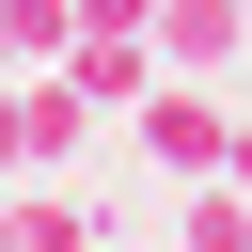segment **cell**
I'll return each instance as SVG.
<instances>
[{
	"label": "cell",
	"mask_w": 252,
	"mask_h": 252,
	"mask_svg": "<svg viewBox=\"0 0 252 252\" xmlns=\"http://www.w3.org/2000/svg\"><path fill=\"white\" fill-rule=\"evenodd\" d=\"M79 142V94H0V158H63Z\"/></svg>",
	"instance_id": "6da1fadb"
},
{
	"label": "cell",
	"mask_w": 252,
	"mask_h": 252,
	"mask_svg": "<svg viewBox=\"0 0 252 252\" xmlns=\"http://www.w3.org/2000/svg\"><path fill=\"white\" fill-rule=\"evenodd\" d=\"M0 252H79V205H0Z\"/></svg>",
	"instance_id": "7a4b0ae2"
},
{
	"label": "cell",
	"mask_w": 252,
	"mask_h": 252,
	"mask_svg": "<svg viewBox=\"0 0 252 252\" xmlns=\"http://www.w3.org/2000/svg\"><path fill=\"white\" fill-rule=\"evenodd\" d=\"M0 63H16V16H0Z\"/></svg>",
	"instance_id": "3957f363"
}]
</instances>
